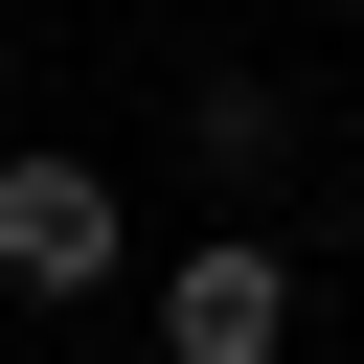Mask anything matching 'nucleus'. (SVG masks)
<instances>
[{
	"label": "nucleus",
	"instance_id": "3",
	"mask_svg": "<svg viewBox=\"0 0 364 364\" xmlns=\"http://www.w3.org/2000/svg\"><path fill=\"white\" fill-rule=\"evenodd\" d=\"M182 136H205L228 182H273V159H296V91H273V68H205V91H182Z\"/></svg>",
	"mask_w": 364,
	"mask_h": 364
},
{
	"label": "nucleus",
	"instance_id": "1",
	"mask_svg": "<svg viewBox=\"0 0 364 364\" xmlns=\"http://www.w3.org/2000/svg\"><path fill=\"white\" fill-rule=\"evenodd\" d=\"M273 341H296V250L273 228H205L159 273V364H273Z\"/></svg>",
	"mask_w": 364,
	"mask_h": 364
},
{
	"label": "nucleus",
	"instance_id": "2",
	"mask_svg": "<svg viewBox=\"0 0 364 364\" xmlns=\"http://www.w3.org/2000/svg\"><path fill=\"white\" fill-rule=\"evenodd\" d=\"M114 182L91 159H0V296H114Z\"/></svg>",
	"mask_w": 364,
	"mask_h": 364
}]
</instances>
